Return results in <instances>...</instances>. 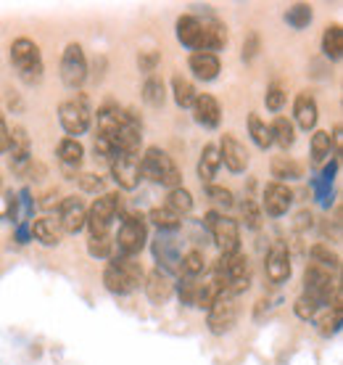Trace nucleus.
<instances>
[{
  "label": "nucleus",
  "mask_w": 343,
  "mask_h": 365,
  "mask_svg": "<svg viewBox=\"0 0 343 365\" xmlns=\"http://www.w3.org/2000/svg\"><path fill=\"white\" fill-rule=\"evenodd\" d=\"M119 220H122V225H119L117 236H114V255L135 259V255H140L145 244H148L145 215H140V212H125Z\"/></svg>",
  "instance_id": "5"
},
{
  "label": "nucleus",
  "mask_w": 343,
  "mask_h": 365,
  "mask_svg": "<svg viewBox=\"0 0 343 365\" xmlns=\"http://www.w3.org/2000/svg\"><path fill=\"white\" fill-rule=\"evenodd\" d=\"M317 331L322 334V336H335L343 326V310H333V307H325L322 315H317Z\"/></svg>",
  "instance_id": "40"
},
{
  "label": "nucleus",
  "mask_w": 343,
  "mask_h": 365,
  "mask_svg": "<svg viewBox=\"0 0 343 365\" xmlns=\"http://www.w3.org/2000/svg\"><path fill=\"white\" fill-rule=\"evenodd\" d=\"M338 292H341V286L335 283L333 273L309 262L307 270H304V294H309L320 307H330V302L335 299Z\"/></svg>",
  "instance_id": "9"
},
{
  "label": "nucleus",
  "mask_w": 343,
  "mask_h": 365,
  "mask_svg": "<svg viewBox=\"0 0 343 365\" xmlns=\"http://www.w3.org/2000/svg\"><path fill=\"white\" fill-rule=\"evenodd\" d=\"M285 101H288V93H285L283 85H270L267 93H264V106H267L270 111H275V114L285 106Z\"/></svg>",
  "instance_id": "49"
},
{
  "label": "nucleus",
  "mask_w": 343,
  "mask_h": 365,
  "mask_svg": "<svg viewBox=\"0 0 343 365\" xmlns=\"http://www.w3.org/2000/svg\"><path fill=\"white\" fill-rule=\"evenodd\" d=\"M309 151H312V167H322L333 156V146H330V133L327 130H315L312 133V143H309Z\"/></svg>",
  "instance_id": "30"
},
{
  "label": "nucleus",
  "mask_w": 343,
  "mask_h": 365,
  "mask_svg": "<svg viewBox=\"0 0 343 365\" xmlns=\"http://www.w3.org/2000/svg\"><path fill=\"white\" fill-rule=\"evenodd\" d=\"M77 182H80L82 193H95V196L106 193V180L95 173H80L77 175Z\"/></svg>",
  "instance_id": "46"
},
{
  "label": "nucleus",
  "mask_w": 343,
  "mask_h": 365,
  "mask_svg": "<svg viewBox=\"0 0 343 365\" xmlns=\"http://www.w3.org/2000/svg\"><path fill=\"white\" fill-rule=\"evenodd\" d=\"M219 167H222V159H219L217 143H206V146L201 148L199 167H196L201 185H211L214 178H217V173H219Z\"/></svg>",
  "instance_id": "24"
},
{
  "label": "nucleus",
  "mask_w": 343,
  "mask_h": 365,
  "mask_svg": "<svg viewBox=\"0 0 343 365\" xmlns=\"http://www.w3.org/2000/svg\"><path fill=\"white\" fill-rule=\"evenodd\" d=\"M88 56H85V48L80 43H69L61 53V80L69 91H80L85 80H88Z\"/></svg>",
  "instance_id": "11"
},
{
  "label": "nucleus",
  "mask_w": 343,
  "mask_h": 365,
  "mask_svg": "<svg viewBox=\"0 0 343 365\" xmlns=\"http://www.w3.org/2000/svg\"><path fill=\"white\" fill-rule=\"evenodd\" d=\"M193 111V119H196V125H201L204 130H214L219 128V122H222V106H219V101L214 96H209V93H199L196 96V103L190 106Z\"/></svg>",
  "instance_id": "19"
},
{
  "label": "nucleus",
  "mask_w": 343,
  "mask_h": 365,
  "mask_svg": "<svg viewBox=\"0 0 343 365\" xmlns=\"http://www.w3.org/2000/svg\"><path fill=\"white\" fill-rule=\"evenodd\" d=\"M143 101L148 103V106H154V109H162L164 101H167V88H164L162 77L151 74V77L145 80L143 83Z\"/></svg>",
  "instance_id": "39"
},
{
  "label": "nucleus",
  "mask_w": 343,
  "mask_h": 365,
  "mask_svg": "<svg viewBox=\"0 0 343 365\" xmlns=\"http://www.w3.org/2000/svg\"><path fill=\"white\" fill-rule=\"evenodd\" d=\"M248 135H251V140L256 143V148H262V151L275 146V143H272L270 125H267L259 114H248Z\"/></svg>",
  "instance_id": "34"
},
{
  "label": "nucleus",
  "mask_w": 343,
  "mask_h": 365,
  "mask_svg": "<svg viewBox=\"0 0 343 365\" xmlns=\"http://www.w3.org/2000/svg\"><path fill=\"white\" fill-rule=\"evenodd\" d=\"M188 66H190V72H193V77L201 80V83H211V80H217L219 72H222V61H219V56H214V53H190Z\"/></svg>",
  "instance_id": "23"
},
{
  "label": "nucleus",
  "mask_w": 343,
  "mask_h": 365,
  "mask_svg": "<svg viewBox=\"0 0 343 365\" xmlns=\"http://www.w3.org/2000/svg\"><path fill=\"white\" fill-rule=\"evenodd\" d=\"M151 252H154L156 259V270H162L172 278V275H180V238L177 233H159L151 244Z\"/></svg>",
  "instance_id": "12"
},
{
  "label": "nucleus",
  "mask_w": 343,
  "mask_h": 365,
  "mask_svg": "<svg viewBox=\"0 0 343 365\" xmlns=\"http://www.w3.org/2000/svg\"><path fill=\"white\" fill-rule=\"evenodd\" d=\"M322 53L330 58V61H338L343 56V29L341 24H330V27L322 32Z\"/></svg>",
  "instance_id": "35"
},
{
  "label": "nucleus",
  "mask_w": 343,
  "mask_h": 365,
  "mask_svg": "<svg viewBox=\"0 0 343 365\" xmlns=\"http://www.w3.org/2000/svg\"><path fill=\"white\" fill-rule=\"evenodd\" d=\"M204 228L211 233L214 244H217L219 255H235L241 252V225L238 220H233L230 215H222L217 210H209L204 215Z\"/></svg>",
  "instance_id": "7"
},
{
  "label": "nucleus",
  "mask_w": 343,
  "mask_h": 365,
  "mask_svg": "<svg viewBox=\"0 0 343 365\" xmlns=\"http://www.w3.org/2000/svg\"><path fill=\"white\" fill-rule=\"evenodd\" d=\"M320 310H322V307H320L309 294H301V297L293 302V312H296L298 320H315L317 315H320Z\"/></svg>",
  "instance_id": "45"
},
{
  "label": "nucleus",
  "mask_w": 343,
  "mask_h": 365,
  "mask_svg": "<svg viewBox=\"0 0 343 365\" xmlns=\"http://www.w3.org/2000/svg\"><path fill=\"white\" fill-rule=\"evenodd\" d=\"M293 199H296V193L290 191V185L285 182H267L264 185V193H262V215H270V217H283V215H288L290 207H293Z\"/></svg>",
  "instance_id": "15"
},
{
  "label": "nucleus",
  "mask_w": 343,
  "mask_h": 365,
  "mask_svg": "<svg viewBox=\"0 0 343 365\" xmlns=\"http://www.w3.org/2000/svg\"><path fill=\"white\" fill-rule=\"evenodd\" d=\"M264 273H267L270 283H275V286H283V283L290 281L293 265H290V249L285 241H272L267 259H264Z\"/></svg>",
  "instance_id": "14"
},
{
  "label": "nucleus",
  "mask_w": 343,
  "mask_h": 365,
  "mask_svg": "<svg viewBox=\"0 0 343 365\" xmlns=\"http://www.w3.org/2000/svg\"><path fill=\"white\" fill-rule=\"evenodd\" d=\"M270 173L275 178V182H293V180H301L304 178V167L298 165L296 159H290V156H275L270 162Z\"/></svg>",
  "instance_id": "26"
},
{
  "label": "nucleus",
  "mask_w": 343,
  "mask_h": 365,
  "mask_svg": "<svg viewBox=\"0 0 343 365\" xmlns=\"http://www.w3.org/2000/svg\"><path fill=\"white\" fill-rule=\"evenodd\" d=\"M140 175H143L145 180L154 182V185L167 188V191L182 185L180 167L174 165V159L159 146H148L143 151V156H140Z\"/></svg>",
  "instance_id": "3"
},
{
  "label": "nucleus",
  "mask_w": 343,
  "mask_h": 365,
  "mask_svg": "<svg viewBox=\"0 0 343 365\" xmlns=\"http://www.w3.org/2000/svg\"><path fill=\"white\" fill-rule=\"evenodd\" d=\"M219 159H222V165L230 170L233 175H241L248 170V162H251V154H248V148L233 135V133H225V135L219 138Z\"/></svg>",
  "instance_id": "18"
},
{
  "label": "nucleus",
  "mask_w": 343,
  "mask_h": 365,
  "mask_svg": "<svg viewBox=\"0 0 343 365\" xmlns=\"http://www.w3.org/2000/svg\"><path fill=\"white\" fill-rule=\"evenodd\" d=\"M61 238H63V230L58 228V222L53 217H37L32 222V241H37V244L53 249L61 244Z\"/></svg>",
  "instance_id": "25"
},
{
  "label": "nucleus",
  "mask_w": 343,
  "mask_h": 365,
  "mask_svg": "<svg viewBox=\"0 0 343 365\" xmlns=\"http://www.w3.org/2000/svg\"><path fill=\"white\" fill-rule=\"evenodd\" d=\"M206 196H209V201L214 204V210L222 212V215H225L227 210H233V207H235L233 191H230V188H225V185H217V182L206 185Z\"/></svg>",
  "instance_id": "41"
},
{
  "label": "nucleus",
  "mask_w": 343,
  "mask_h": 365,
  "mask_svg": "<svg viewBox=\"0 0 343 365\" xmlns=\"http://www.w3.org/2000/svg\"><path fill=\"white\" fill-rule=\"evenodd\" d=\"M309 257H312L315 265L325 267L330 273L341 270V257H338V252H333V249L327 247V244H315V247L309 249Z\"/></svg>",
  "instance_id": "38"
},
{
  "label": "nucleus",
  "mask_w": 343,
  "mask_h": 365,
  "mask_svg": "<svg viewBox=\"0 0 343 365\" xmlns=\"http://www.w3.org/2000/svg\"><path fill=\"white\" fill-rule=\"evenodd\" d=\"M315 228V215L309 210H301L296 215V220H293V230H298V233H307V230Z\"/></svg>",
  "instance_id": "55"
},
{
  "label": "nucleus",
  "mask_w": 343,
  "mask_h": 365,
  "mask_svg": "<svg viewBox=\"0 0 343 365\" xmlns=\"http://www.w3.org/2000/svg\"><path fill=\"white\" fill-rule=\"evenodd\" d=\"M19 193L14 191H6V212L0 215V220H6V222H14V220H19Z\"/></svg>",
  "instance_id": "53"
},
{
  "label": "nucleus",
  "mask_w": 343,
  "mask_h": 365,
  "mask_svg": "<svg viewBox=\"0 0 343 365\" xmlns=\"http://www.w3.org/2000/svg\"><path fill=\"white\" fill-rule=\"evenodd\" d=\"M338 167H341V159H335V156H330L325 165H322V170H320V175H317V180L322 182V185H333L335 175H338Z\"/></svg>",
  "instance_id": "51"
},
{
  "label": "nucleus",
  "mask_w": 343,
  "mask_h": 365,
  "mask_svg": "<svg viewBox=\"0 0 343 365\" xmlns=\"http://www.w3.org/2000/svg\"><path fill=\"white\" fill-rule=\"evenodd\" d=\"M172 96H174V103L180 106V109H190L193 103H196V85L190 83L188 77H182V74H174L172 77Z\"/></svg>",
  "instance_id": "31"
},
{
  "label": "nucleus",
  "mask_w": 343,
  "mask_h": 365,
  "mask_svg": "<svg viewBox=\"0 0 343 365\" xmlns=\"http://www.w3.org/2000/svg\"><path fill=\"white\" fill-rule=\"evenodd\" d=\"M109 262H111V265H117L119 270H122V273H125L127 278H130V283L135 286V292L145 283V270H143V265H140V262H135L132 257H117V255H114L109 259Z\"/></svg>",
  "instance_id": "36"
},
{
  "label": "nucleus",
  "mask_w": 343,
  "mask_h": 365,
  "mask_svg": "<svg viewBox=\"0 0 343 365\" xmlns=\"http://www.w3.org/2000/svg\"><path fill=\"white\" fill-rule=\"evenodd\" d=\"M109 173L122 191H135L140 180H143V175H140V156L117 154L109 162Z\"/></svg>",
  "instance_id": "16"
},
{
  "label": "nucleus",
  "mask_w": 343,
  "mask_h": 365,
  "mask_svg": "<svg viewBox=\"0 0 343 365\" xmlns=\"http://www.w3.org/2000/svg\"><path fill=\"white\" fill-rule=\"evenodd\" d=\"M9 140H11V128L6 125L3 114H0V154H6V151H9Z\"/></svg>",
  "instance_id": "58"
},
{
  "label": "nucleus",
  "mask_w": 343,
  "mask_h": 365,
  "mask_svg": "<svg viewBox=\"0 0 343 365\" xmlns=\"http://www.w3.org/2000/svg\"><path fill=\"white\" fill-rule=\"evenodd\" d=\"M317 119H320V106H317V98L309 91L298 93L296 101H293V125L301 128L304 133L317 128Z\"/></svg>",
  "instance_id": "20"
},
{
  "label": "nucleus",
  "mask_w": 343,
  "mask_h": 365,
  "mask_svg": "<svg viewBox=\"0 0 343 365\" xmlns=\"http://www.w3.org/2000/svg\"><path fill=\"white\" fill-rule=\"evenodd\" d=\"M19 204L24 207V217L21 220H32V215H35V201H32V191H29V188H21V191H19Z\"/></svg>",
  "instance_id": "56"
},
{
  "label": "nucleus",
  "mask_w": 343,
  "mask_h": 365,
  "mask_svg": "<svg viewBox=\"0 0 343 365\" xmlns=\"http://www.w3.org/2000/svg\"><path fill=\"white\" fill-rule=\"evenodd\" d=\"M143 289L145 297L154 304H167L172 299V294H174V281L167 273H162V270H151V273H145Z\"/></svg>",
  "instance_id": "22"
},
{
  "label": "nucleus",
  "mask_w": 343,
  "mask_h": 365,
  "mask_svg": "<svg viewBox=\"0 0 343 365\" xmlns=\"http://www.w3.org/2000/svg\"><path fill=\"white\" fill-rule=\"evenodd\" d=\"M14 241L21 244V247H27L29 241H32V222L29 220H19L16 228H14Z\"/></svg>",
  "instance_id": "54"
},
{
  "label": "nucleus",
  "mask_w": 343,
  "mask_h": 365,
  "mask_svg": "<svg viewBox=\"0 0 343 365\" xmlns=\"http://www.w3.org/2000/svg\"><path fill=\"white\" fill-rule=\"evenodd\" d=\"M56 156H58V162H61L63 173L66 175H74L72 180H77V170L82 167L85 162V146H82L77 138H61L58 140V146H56Z\"/></svg>",
  "instance_id": "21"
},
{
  "label": "nucleus",
  "mask_w": 343,
  "mask_h": 365,
  "mask_svg": "<svg viewBox=\"0 0 343 365\" xmlns=\"http://www.w3.org/2000/svg\"><path fill=\"white\" fill-rule=\"evenodd\" d=\"M58 204H61V193L56 191V188H51V191L43 196V201H40L43 210H58Z\"/></svg>",
  "instance_id": "57"
},
{
  "label": "nucleus",
  "mask_w": 343,
  "mask_h": 365,
  "mask_svg": "<svg viewBox=\"0 0 343 365\" xmlns=\"http://www.w3.org/2000/svg\"><path fill=\"white\" fill-rule=\"evenodd\" d=\"M103 286H106V292H111L114 297H127V294L135 292V286L130 283V278H127L117 265H111V262L106 265V270H103Z\"/></svg>",
  "instance_id": "28"
},
{
  "label": "nucleus",
  "mask_w": 343,
  "mask_h": 365,
  "mask_svg": "<svg viewBox=\"0 0 343 365\" xmlns=\"http://www.w3.org/2000/svg\"><path fill=\"white\" fill-rule=\"evenodd\" d=\"M199 286H201L199 278H180V281L174 283V292H177V299H180L182 307H196Z\"/></svg>",
  "instance_id": "43"
},
{
  "label": "nucleus",
  "mask_w": 343,
  "mask_h": 365,
  "mask_svg": "<svg viewBox=\"0 0 343 365\" xmlns=\"http://www.w3.org/2000/svg\"><path fill=\"white\" fill-rule=\"evenodd\" d=\"M174 35L180 40V46H185L193 53H214L219 56V51L227 48V27L219 21V19L209 16L199 19L193 14H185V16L177 19L174 24Z\"/></svg>",
  "instance_id": "1"
},
{
  "label": "nucleus",
  "mask_w": 343,
  "mask_h": 365,
  "mask_svg": "<svg viewBox=\"0 0 343 365\" xmlns=\"http://www.w3.org/2000/svg\"><path fill=\"white\" fill-rule=\"evenodd\" d=\"M11 64L27 85L43 83L46 61H43V51L32 37H16L11 43Z\"/></svg>",
  "instance_id": "4"
},
{
  "label": "nucleus",
  "mask_w": 343,
  "mask_h": 365,
  "mask_svg": "<svg viewBox=\"0 0 343 365\" xmlns=\"http://www.w3.org/2000/svg\"><path fill=\"white\" fill-rule=\"evenodd\" d=\"M285 24H288L290 29H296V32H301V29H307L309 24H312V19H315V11H312V6L309 3H296V6H290L288 11H285Z\"/></svg>",
  "instance_id": "37"
},
{
  "label": "nucleus",
  "mask_w": 343,
  "mask_h": 365,
  "mask_svg": "<svg viewBox=\"0 0 343 365\" xmlns=\"http://www.w3.org/2000/svg\"><path fill=\"white\" fill-rule=\"evenodd\" d=\"M9 167L11 173L19 175V178H24V173H27L29 162L35 159L32 156V138H29L27 128H21V125H16V128L11 130V140H9Z\"/></svg>",
  "instance_id": "13"
},
{
  "label": "nucleus",
  "mask_w": 343,
  "mask_h": 365,
  "mask_svg": "<svg viewBox=\"0 0 343 365\" xmlns=\"http://www.w3.org/2000/svg\"><path fill=\"white\" fill-rule=\"evenodd\" d=\"M125 196L122 193H100L98 199L88 207V225L90 236H106L114 225V220L125 215Z\"/></svg>",
  "instance_id": "6"
},
{
  "label": "nucleus",
  "mask_w": 343,
  "mask_h": 365,
  "mask_svg": "<svg viewBox=\"0 0 343 365\" xmlns=\"http://www.w3.org/2000/svg\"><path fill=\"white\" fill-rule=\"evenodd\" d=\"M145 222H151L159 233H177L182 228V217L174 215L172 210H167V207H154L145 215Z\"/></svg>",
  "instance_id": "27"
},
{
  "label": "nucleus",
  "mask_w": 343,
  "mask_h": 365,
  "mask_svg": "<svg viewBox=\"0 0 343 365\" xmlns=\"http://www.w3.org/2000/svg\"><path fill=\"white\" fill-rule=\"evenodd\" d=\"M58 228L63 233H72L77 236L80 230H85L88 225V207H85V201L80 196H63L61 204H58Z\"/></svg>",
  "instance_id": "17"
},
{
  "label": "nucleus",
  "mask_w": 343,
  "mask_h": 365,
  "mask_svg": "<svg viewBox=\"0 0 343 365\" xmlns=\"http://www.w3.org/2000/svg\"><path fill=\"white\" fill-rule=\"evenodd\" d=\"M193 193L185 188V185H180V188H172V191H167V210H172L174 215H180V217H185V215H190L193 212Z\"/></svg>",
  "instance_id": "33"
},
{
  "label": "nucleus",
  "mask_w": 343,
  "mask_h": 365,
  "mask_svg": "<svg viewBox=\"0 0 343 365\" xmlns=\"http://www.w3.org/2000/svg\"><path fill=\"white\" fill-rule=\"evenodd\" d=\"M206 270V255L201 249H188L180 257V278H199Z\"/></svg>",
  "instance_id": "32"
},
{
  "label": "nucleus",
  "mask_w": 343,
  "mask_h": 365,
  "mask_svg": "<svg viewBox=\"0 0 343 365\" xmlns=\"http://www.w3.org/2000/svg\"><path fill=\"white\" fill-rule=\"evenodd\" d=\"M159 64H162V53H159L156 48H148V51H140V53H137V69L143 74H148V77L159 69Z\"/></svg>",
  "instance_id": "48"
},
{
  "label": "nucleus",
  "mask_w": 343,
  "mask_h": 365,
  "mask_svg": "<svg viewBox=\"0 0 343 365\" xmlns=\"http://www.w3.org/2000/svg\"><path fill=\"white\" fill-rule=\"evenodd\" d=\"M270 130H272V143H278L283 151H288V148L296 143V125H293V119L280 114V117H275Z\"/></svg>",
  "instance_id": "29"
},
{
  "label": "nucleus",
  "mask_w": 343,
  "mask_h": 365,
  "mask_svg": "<svg viewBox=\"0 0 343 365\" xmlns=\"http://www.w3.org/2000/svg\"><path fill=\"white\" fill-rule=\"evenodd\" d=\"M0 191H3V178H0Z\"/></svg>",
  "instance_id": "59"
},
{
  "label": "nucleus",
  "mask_w": 343,
  "mask_h": 365,
  "mask_svg": "<svg viewBox=\"0 0 343 365\" xmlns=\"http://www.w3.org/2000/svg\"><path fill=\"white\" fill-rule=\"evenodd\" d=\"M219 294H222V292H219L214 283H211V281H204L199 286V294H196V307H199V310H209V307H211V304L217 302Z\"/></svg>",
  "instance_id": "47"
},
{
  "label": "nucleus",
  "mask_w": 343,
  "mask_h": 365,
  "mask_svg": "<svg viewBox=\"0 0 343 365\" xmlns=\"http://www.w3.org/2000/svg\"><path fill=\"white\" fill-rule=\"evenodd\" d=\"M58 122H61L66 138H77L80 140V135H85L93 125L90 101L85 98V96L63 101L61 106H58Z\"/></svg>",
  "instance_id": "8"
},
{
  "label": "nucleus",
  "mask_w": 343,
  "mask_h": 365,
  "mask_svg": "<svg viewBox=\"0 0 343 365\" xmlns=\"http://www.w3.org/2000/svg\"><path fill=\"white\" fill-rule=\"evenodd\" d=\"M262 207L256 204V199H246L241 204V220H243V225L248 230H259L262 228Z\"/></svg>",
  "instance_id": "44"
},
{
  "label": "nucleus",
  "mask_w": 343,
  "mask_h": 365,
  "mask_svg": "<svg viewBox=\"0 0 343 365\" xmlns=\"http://www.w3.org/2000/svg\"><path fill=\"white\" fill-rule=\"evenodd\" d=\"M211 283L222 294H230V297H241L243 292H248V286H251V262H248V257L243 252L219 255L217 262L211 265Z\"/></svg>",
  "instance_id": "2"
},
{
  "label": "nucleus",
  "mask_w": 343,
  "mask_h": 365,
  "mask_svg": "<svg viewBox=\"0 0 343 365\" xmlns=\"http://www.w3.org/2000/svg\"><path fill=\"white\" fill-rule=\"evenodd\" d=\"M93 151H95V159H100V162H106V165H109L111 159H114V156L119 154L117 148L111 146V143L106 140V138H98V135H95V146H93Z\"/></svg>",
  "instance_id": "52"
},
{
  "label": "nucleus",
  "mask_w": 343,
  "mask_h": 365,
  "mask_svg": "<svg viewBox=\"0 0 343 365\" xmlns=\"http://www.w3.org/2000/svg\"><path fill=\"white\" fill-rule=\"evenodd\" d=\"M88 255L95 259H111L114 257V236H90L88 238Z\"/></svg>",
  "instance_id": "42"
},
{
  "label": "nucleus",
  "mask_w": 343,
  "mask_h": 365,
  "mask_svg": "<svg viewBox=\"0 0 343 365\" xmlns=\"http://www.w3.org/2000/svg\"><path fill=\"white\" fill-rule=\"evenodd\" d=\"M262 51V37L256 29H251L248 35H246V43H243V61H253L256 56Z\"/></svg>",
  "instance_id": "50"
},
{
  "label": "nucleus",
  "mask_w": 343,
  "mask_h": 365,
  "mask_svg": "<svg viewBox=\"0 0 343 365\" xmlns=\"http://www.w3.org/2000/svg\"><path fill=\"white\" fill-rule=\"evenodd\" d=\"M238 315H241V307H238V297H230V294H219L217 302L206 310V326L214 336H225L235 329L238 323Z\"/></svg>",
  "instance_id": "10"
}]
</instances>
